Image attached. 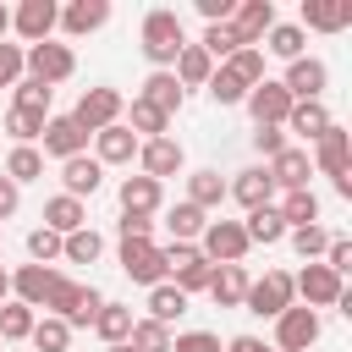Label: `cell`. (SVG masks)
Returning a JSON list of instances; mask_svg holds the SVG:
<instances>
[{
	"label": "cell",
	"instance_id": "1",
	"mask_svg": "<svg viewBox=\"0 0 352 352\" xmlns=\"http://www.w3.org/2000/svg\"><path fill=\"white\" fill-rule=\"evenodd\" d=\"M182 44H187V28H182V16H176L170 6H154V11H143L138 50H143V60H148L154 72H170V66H176V55H182Z\"/></svg>",
	"mask_w": 352,
	"mask_h": 352
},
{
	"label": "cell",
	"instance_id": "2",
	"mask_svg": "<svg viewBox=\"0 0 352 352\" xmlns=\"http://www.w3.org/2000/svg\"><path fill=\"white\" fill-rule=\"evenodd\" d=\"M72 72H77V55H72V44H55V38H44V44H28V50H22V77H33V82H44V88L66 82Z\"/></svg>",
	"mask_w": 352,
	"mask_h": 352
},
{
	"label": "cell",
	"instance_id": "3",
	"mask_svg": "<svg viewBox=\"0 0 352 352\" xmlns=\"http://www.w3.org/2000/svg\"><path fill=\"white\" fill-rule=\"evenodd\" d=\"M121 110H126L121 88H110V82H94V88H82V99L72 104V121H77V126L94 138V132L116 126V121H121Z\"/></svg>",
	"mask_w": 352,
	"mask_h": 352
},
{
	"label": "cell",
	"instance_id": "4",
	"mask_svg": "<svg viewBox=\"0 0 352 352\" xmlns=\"http://www.w3.org/2000/svg\"><path fill=\"white\" fill-rule=\"evenodd\" d=\"M292 302H297V292H292V275L286 270H264L258 280H248V297H242V308L258 314V319H280Z\"/></svg>",
	"mask_w": 352,
	"mask_h": 352
},
{
	"label": "cell",
	"instance_id": "5",
	"mask_svg": "<svg viewBox=\"0 0 352 352\" xmlns=\"http://www.w3.org/2000/svg\"><path fill=\"white\" fill-rule=\"evenodd\" d=\"M319 336H324V319L314 314V308H302V302H292L280 319H275V352H314L319 346Z\"/></svg>",
	"mask_w": 352,
	"mask_h": 352
},
{
	"label": "cell",
	"instance_id": "6",
	"mask_svg": "<svg viewBox=\"0 0 352 352\" xmlns=\"http://www.w3.org/2000/svg\"><path fill=\"white\" fill-rule=\"evenodd\" d=\"M308 160H314V170H319V176H330V182L352 176V132H346L341 121H330V126H324V138H319V143H308Z\"/></svg>",
	"mask_w": 352,
	"mask_h": 352
},
{
	"label": "cell",
	"instance_id": "7",
	"mask_svg": "<svg viewBox=\"0 0 352 352\" xmlns=\"http://www.w3.org/2000/svg\"><path fill=\"white\" fill-rule=\"evenodd\" d=\"M198 253H204L209 264H242V258H248V231H242V220H209L204 236H198Z\"/></svg>",
	"mask_w": 352,
	"mask_h": 352
},
{
	"label": "cell",
	"instance_id": "8",
	"mask_svg": "<svg viewBox=\"0 0 352 352\" xmlns=\"http://www.w3.org/2000/svg\"><path fill=\"white\" fill-rule=\"evenodd\" d=\"M292 292H297V302H302V308H314V314H319V308H336V302H341L346 280H341V275H330L324 264H302V270L292 275Z\"/></svg>",
	"mask_w": 352,
	"mask_h": 352
},
{
	"label": "cell",
	"instance_id": "9",
	"mask_svg": "<svg viewBox=\"0 0 352 352\" xmlns=\"http://www.w3.org/2000/svg\"><path fill=\"white\" fill-rule=\"evenodd\" d=\"M55 22H60V6L55 0H22V6H11V33L22 38V50L55 38Z\"/></svg>",
	"mask_w": 352,
	"mask_h": 352
},
{
	"label": "cell",
	"instance_id": "10",
	"mask_svg": "<svg viewBox=\"0 0 352 352\" xmlns=\"http://www.w3.org/2000/svg\"><path fill=\"white\" fill-rule=\"evenodd\" d=\"M248 116H253V126H286V116H292V94L280 88V77H264V82H253L248 88Z\"/></svg>",
	"mask_w": 352,
	"mask_h": 352
},
{
	"label": "cell",
	"instance_id": "11",
	"mask_svg": "<svg viewBox=\"0 0 352 352\" xmlns=\"http://www.w3.org/2000/svg\"><path fill=\"white\" fill-rule=\"evenodd\" d=\"M182 170H187V154H182V143H176L170 132L138 143V176H148V182L165 187V176H182Z\"/></svg>",
	"mask_w": 352,
	"mask_h": 352
},
{
	"label": "cell",
	"instance_id": "12",
	"mask_svg": "<svg viewBox=\"0 0 352 352\" xmlns=\"http://www.w3.org/2000/svg\"><path fill=\"white\" fill-rule=\"evenodd\" d=\"M280 88H286L292 99H324V88H330V66H324L319 55H297V60H286Z\"/></svg>",
	"mask_w": 352,
	"mask_h": 352
},
{
	"label": "cell",
	"instance_id": "13",
	"mask_svg": "<svg viewBox=\"0 0 352 352\" xmlns=\"http://www.w3.org/2000/svg\"><path fill=\"white\" fill-rule=\"evenodd\" d=\"M121 275L132 286H160L170 280L165 275V258H160V242H121Z\"/></svg>",
	"mask_w": 352,
	"mask_h": 352
},
{
	"label": "cell",
	"instance_id": "14",
	"mask_svg": "<svg viewBox=\"0 0 352 352\" xmlns=\"http://www.w3.org/2000/svg\"><path fill=\"white\" fill-rule=\"evenodd\" d=\"M226 198H236L242 214H253V209H270V204H275V182H270L264 165H248V170H236V176L226 182Z\"/></svg>",
	"mask_w": 352,
	"mask_h": 352
},
{
	"label": "cell",
	"instance_id": "15",
	"mask_svg": "<svg viewBox=\"0 0 352 352\" xmlns=\"http://www.w3.org/2000/svg\"><path fill=\"white\" fill-rule=\"evenodd\" d=\"M280 16H275V0H236V11H231V33L242 38V44H264V33L275 28Z\"/></svg>",
	"mask_w": 352,
	"mask_h": 352
},
{
	"label": "cell",
	"instance_id": "16",
	"mask_svg": "<svg viewBox=\"0 0 352 352\" xmlns=\"http://www.w3.org/2000/svg\"><path fill=\"white\" fill-rule=\"evenodd\" d=\"M38 143H44L38 154H50V160H77V154H88V132H82L72 116H50Z\"/></svg>",
	"mask_w": 352,
	"mask_h": 352
},
{
	"label": "cell",
	"instance_id": "17",
	"mask_svg": "<svg viewBox=\"0 0 352 352\" xmlns=\"http://www.w3.org/2000/svg\"><path fill=\"white\" fill-rule=\"evenodd\" d=\"M270 182H275V192H297V187H308V176H314V160H308V148L302 143H286L270 165Z\"/></svg>",
	"mask_w": 352,
	"mask_h": 352
},
{
	"label": "cell",
	"instance_id": "18",
	"mask_svg": "<svg viewBox=\"0 0 352 352\" xmlns=\"http://www.w3.org/2000/svg\"><path fill=\"white\" fill-rule=\"evenodd\" d=\"M104 187V165L94 160V154H77V160H60V192L66 198H77V204H88L94 192Z\"/></svg>",
	"mask_w": 352,
	"mask_h": 352
},
{
	"label": "cell",
	"instance_id": "19",
	"mask_svg": "<svg viewBox=\"0 0 352 352\" xmlns=\"http://www.w3.org/2000/svg\"><path fill=\"white\" fill-rule=\"evenodd\" d=\"M352 22V0H302L297 28L302 33H346Z\"/></svg>",
	"mask_w": 352,
	"mask_h": 352
},
{
	"label": "cell",
	"instance_id": "20",
	"mask_svg": "<svg viewBox=\"0 0 352 352\" xmlns=\"http://www.w3.org/2000/svg\"><path fill=\"white\" fill-rule=\"evenodd\" d=\"M116 204H121V214H148V220H154V214L165 209V187L148 182V176H121Z\"/></svg>",
	"mask_w": 352,
	"mask_h": 352
},
{
	"label": "cell",
	"instance_id": "21",
	"mask_svg": "<svg viewBox=\"0 0 352 352\" xmlns=\"http://www.w3.org/2000/svg\"><path fill=\"white\" fill-rule=\"evenodd\" d=\"M110 22V0H72V6H60V33L66 38H88V33H99Z\"/></svg>",
	"mask_w": 352,
	"mask_h": 352
},
{
	"label": "cell",
	"instance_id": "22",
	"mask_svg": "<svg viewBox=\"0 0 352 352\" xmlns=\"http://www.w3.org/2000/svg\"><path fill=\"white\" fill-rule=\"evenodd\" d=\"M55 264H22V270H11V297L16 302H28L33 314L44 308V297H50V286H55Z\"/></svg>",
	"mask_w": 352,
	"mask_h": 352
},
{
	"label": "cell",
	"instance_id": "23",
	"mask_svg": "<svg viewBox=\"0 0 352 352\" xmlns=\"http://www.w3.org/2000/svg\"><path fill=\"white\" fill-rule=\"evenodd\" d=\"M330 121H336V116H330V104H324V99H297L280 132H292V138H302V143H319Z\"/></svg>",
	"mask_w": 352,
	"mask_h": 352
},
{
	"label": "cell",
	"instance_id": "24",
	"mask_svg": "<svg viewBox=\"0 0 352 352\" xmlns=\"http://www.w3.org/2000/svg\"><path fill=\"white\" fill-rule=\"evenodd\" d=\"M94 160L110 170V165H132L138 160V138L116 121V126H104V132H94Z\"/></svg>",
	"mask_w": 352,
	"mask_h": 352
},
{
	"label": "cell",
	"instance_id": "25",
	"mask_svg": "<svg viewBox=\"0 0 352 352\" xmlns=\"http://www.w3.org/2000/svg\"><path fill=\"white\" fill-rule=\"evenodd\" d=\"M44 231H55V236H72V231H82L88 226V204H77V198H66V192H55V198H44Z\"/></svg>",
	"mask_w": 352,
	"mask_h": 352
},
{
	"label": "cell",
	"instance_id": "26",
	"mask_svg": "<svg viewBox=\"0 0 352 352\" xmlns=\"http://www.w3.org/2000/svg\"><path fill=\"white\" fill-rule=\"evenodd\" d=\"M248 264H214V275H209V297H214V308H242V297H248Z\"/></svg>",
	"mask_w": 352,
	"mask_h": 352
},
{
	"label": "cell",
	"instance_id": "27",
	"mask_svg": "<svg viewBox=\"0 0 352 352\" xmlns=\"http://www.w3.org/2000/svg\"><path fill=\"white\" fill-rule=\"evenodd\" d=\"M138 99H143V104H154V110L170 121V116L182 110V99H187V94H182V82H176L170 72H148V77H143V88H138Z\"/></svg>",
	"mask_w": 352,
	"mask_h": 352
},
{
	"label": "cell",
	"instance_id": "28",
	"mask_svg": "<svg viewBox=\"0 0 352 352\" xmlns=\"http://www.w3.org/2000/svg\"><path fill=\"white\" fill-rule=\"evenodd\" d=\"M275 214L286 220V231H297V226H319V192H314V187L275 192Z\"/></svg>",
	"mask_w": 352,
	"mask_h": 352
},
{
	"label": "cell",
	"instance_id": "29",
	"mask_svg": "<svg viewBox=\"0 0 352 352\" xmlns=\"http://www.w3.org/2000/svg\"><path fill=\"white\" fill-rule=\"evenodd\" d=\"M187 204L192 209H204V214H214L220 204H226V176L220 170H187Z\"/></svg>",
	"mask_w": 352,
	"mask_h": 352
},
{
	"label": "cell",
	"instance_id": "30",
	"mask_svg": "<svg viewBox=\"0 0 352 352\" xmlns=\"http://www.w3.org/2000/svg\"><path fill=\"white\" fill-rule=\"evenodd\" d=\"M187 302H192V297H182L170 280H160V286H148V302H143L148 314H143V319H154V324H165V330H170V324L187 314Z\"/></svg>",
	"mask_w": 352,
	"mask_h": 352
},
{
	"label": "cell",
	"instance_id": "31",
	"mask_svg": "<svg viewBox=\"0 0 352 352\" xmlns=\"http://www.w3.org/2000/svg\"><path fill=\"white\" fill-rule=\"evenodd\" d=\"M132 319H138V314H132L126 302H110V297H104V308L94 314V324H88V330H94L104 346H116V341H126V336H132Z\"/></svg>",
	"mask_w": 352,
	"mask_h": 352
},
{
	"label": "cell",
	"instance_id": "32",
	"mask_svg": "<svg viewBox=\"0 0 352 352\" xmlns=\"http://www.w3.org/2000/svg\"><path fill=\"white\" fill-rule=\"evenodd\" d=\"M264 55H275V60H297V55H308V33L297 28V22H275L270 33H264V44H258Z\"/></svg>",
	"mask_w": 352,
	"mask_h": 352
},
{
	"label": "cell",
	"instance_id": "33",
	"mask_svg": "<svg viewBox=\"0 0 352 352\" xmlns=\"http://www.w3.org/2000/svg\"><path fill=\"white\" fill-rule=\"evenodd\" d=\"M121 126H126V132H132L138 143H148V138H165V126H170V121H165V116H160L154 104H143V99L132 94V104L121 110Z\"/></svg>",
	"mask_w": 352,
	"mask_h": 352
},
{
	"label": "cell",
	"instance_id": "34",
	"mask_svg": "<svg viewBox=\"0 0 352 352\" xmlns=\"http://www.w3.org/2000/svg\"><path fill=\"white\" fill-rule=\"evenodd\" d=\"M204 226H209V214H204V209H192L187 198H176V204L165 209V231H170V242H198V236H204Z\"/></svg>",
	"mask_w": 352,
	"mask_h": 352
},
{
	"label": "cell",
	"instance_id": "35",
	"mask_svg": "<svg viewBox=\"0 0 352 352\" xmlns=\"http://www.w3.org/2000/svg\"><path fill=\"white\" fill-rule=\"evenodd\" d=\"M209 72H214V60H209L198 44H182L176 66H170V77L182 82V94H187V88H204V82H209Z\"/></svg>",
	"mask_w": 352,
	"mask_h": 352
},
{
	"label": "cell",
	"instance_id": "36",
	"mask_svg": "<svg viewBox=\"0 0 352 352\" xmlns=\"http://www.w3.org/2000/svg\"><path fill=\"white\" fill-rule=\"evenodd\" d=\"M242 231H248V248H275V242H286V220L275 214V204H270V209H253V214L242 220Z\"/></svg>",
	"mask_w": 352,
	"mask_h": 352
},
{
	"label": "cell",
	"instance_id": "37",
	"mask_svg": "<svg viewBox=\"0 0 352 352\" xmlns=\"http://www.w3.org/2000/svg\"><path fill=\"white\" fill-rule=\"evenodd\" d=\"M28 346H33V352H66V346H72V324H66V319H55V314H38V319H33Z\"/></svg>",
	"mask_w": 352,
	"mask_h": 352
},
{
	"label": "cell",
	"instance_id": "38",
	"mask_svg": "<svg viewBox=\"0 0 352 352\" xmlns=\"http://www.w3.org/2000/svg\"><path fill=\"white\" fill-rule=\"evenodd\" d=\"M198 50H204L214 66H226V60H231L236 50H248V44L231 33V22H209V28H204V38H198Z\"/></svg>",
	"mask_w": 352,
	"mask_h": 352
},
{
	"label": "cell",
	"instance_id": "39",
	"mask_svg": "<svg viewBox=\"0 0 352 352\" xmlns=\"http://www.w3.org/2000/svg\"><path fill=\"white\" fill-rule=\"evenodd\" d=\"M0 176H11L16 187H28V182H44V154H38V148H16V143H11V154H6Z\"/></svg>",
	"mask_w": 352,
	"mask_h": 352
},
{
	"label": "cell",
	"instance_id": "40",
	"mask_svg": "<svg viewBox=\"0 0 352 352\" xmlns=\"http://www.w3.org/2000/svg\"><path fill=\"white\" fill-rule=\"evenodd\" d=\"M99 253H104V236H99L94 226L60 236V258H66V264H99Z\"/></svg>",
	"mask_w": 352,
	"mask_h": 352
},
{
	"label": "cell",
	"instance_id": "41",
	"mask_svg": "<svg viewBox=\"0 0 352 352\" xmlns=\"http://www.w3.org/2000/svg\"><path fill=\"white\" fill-rule=\"evenodd\" d=\"M33 319H38V314H33L28 302L6 297V302H0V346H6V341H28V336H33Z\"/></svg>",
	"mask_w": 352,
	"mask_h": 352
},
{
	"label": "cell",
	"instance_id": "42",
	"mask_svg": "<svg viewBox=\"0 0 352 352\" xmlns=\"http://www.w3.org/2000/svg\"><path fill=\"white\" fill-rule=\"evenodd\" d=\"M44 121L50 116H33V110H6V132H11V143L16 148H38V138H44Z\"/></svg>",
	"mask_w": 352,
	"mask_h": 352
},
{
	"label": "cell",
	"instance_id": "43",
	"mask_svg": "<svg viewBox=\"0 0 352 352\" xmlns=\"http://www.w3.org/2000/svg\"><path fill=\"white\" fill-rule=\"evenodd\" d=\"M204 94H209L220 110H231V104H242V99H248V82H242V77H231L226 66H214V72H209V82H204Z\"/></svg>",
	"mask_w": 352,
	"mask_h": 352
},
{
	"label": "cell",
	"instance_id": "44",
	"mask_svg": "<svg viewBox=\"0 0 352 352\" xmlns=\"http://www.w3.org/2000/svg\"><path fill=\"white\" fill-rule=\"evenodd\" d=\"M286 242L297 248V258H302V264H319V258H324V248H330V231H324V226H297V231H286Z\"/></svg>",
	"mask_w": 352,
	"mask_h": 352
},
{
	"label": "cell",
	"instance_id": "45",
	"mask_svg": "<svg viewBox=\"0 0 352 352\" xmlns=\"http://www.w3.org/2000/svg\"><path fill=\"white\" fill-rule=\"evenodd\" d=\"M77 297H82V280H72V275H55V286H50V297H44V314H55V319H72V314H77Z\"/></svg>",
	"mask_w": 352,
	"mask_h": 352
},
{
	"label": "cell",
	"instance_id": "46",
	"mask_svg": "<svg viewBox=\"0 0 352 352\" xmlns=\"http://www.w3.org/2000/svg\"><path fill=\"white\" fill-rule=\"evenodd\" d=\"M50 99H55V88H44V82H33V77H22V82L11 88V110H33V116H50Z\"/></svg>",
	"mask_w": 352,
	"mask_h": 352
},
{
	"label": "cell",
	"instance_id": "47",
	"mask_svg": "<svg viewBox=\"0 0 352 352\" xmlns=\"http://www.w3.org/2000/svg\"><path fill=\"white\" fill-rule=\"evenodd\" d=\"M132 352H170V330L154 324V319H132V336H126Z\"/></svg>",
	"mask_w": 352,
	"mask_h": 352
},
{
	"label": "cell",
	"instance_id": "48",
	"mask_svg": "<svg viewBox=\"0 0 352 352\" xmlns=\"http://www.w3.org/2000/svg\"><path fill=\"white\" fill-rule=\"evenodd\" d=\"M226 72H231V77H242L248 88H253V82H264V50H253V44H248V50H236V55L226 60Z\"/></svg>",
	"mask_w": 352,
	"mask_h": 352
},
{
	"label": "cell",
	"instance_id": "49",
	"mask_svg": "<svg viewBox=\"0 0 352 352\" xmlns=\"http://www.w3.org/2000/svg\"><path fill=\"white\" fill-rule=\"evenodd\" d=\"M28 264H60V236L44 231V226H33L28 231Z\"/></svg>",
	"mask_w": 352,
	"mask_h": 352
},
{
	"label": "cell",
	"instance_id": "50",
	"mask_svg": "<svg viewBox=\"0 0 352 352\" xmlns=\"http://www.w3.org/2000/svg\"><path fill=\"white\" fill-rule=\"evenodd\" d=\"M209 275H214V264H209V258H192L187 270L170 275V286H176L182 297H192V292H209Z\"/></svg>",
	"mask_w": 352,
	"mask_h": 352
},
{
	"label": "cell",
	"instance_id": "51",
	"mask_svg": "<svg viewBox=\"0 0 352 352\" xmlns=\"http://www.w3.org/2000/svg\"><path fill=\"white\" fill-rule=\"evenodd\" d=\"M170 352H220V336L214 330H176Z\"/></svg>",
	"mask_w": 352,
	"mask_h": 352
},
{
	"label": "cell",
	"instance_id": "52",
	"mask_svg": "<svg viewBox=\"0 0 352 352\" xmlns=\"http://www.w3.org/2000/svg\"><path fill=\"white\" fill-rule=\"evenodd\" d=\"M319 264H324L330 275H341V280H346V270H352V242L330 231V248H324V258H319Z\"/></svg>",
	"mask_w": 352,
	"mask_h": 352
},
{
	"label": "cell",
	"instance_id": "53",
	"mask_svg": "<svg viewBox=\"0 0 352 352\" xmlns=\"http://www.w3.org/2000/svg\"><path fill=\"white\" fill-rule=\"evenodd\" d=\"M99 308H104V292H99V286H82V297H77V314H72L66 324H72V330H88Z\"/></svg>",
	"mask_w": 352,
	"mask_h": 352
},
{
	"label": "cell",
	"instance_id": "54",
	"mask_svg": "<svg viewBox=\"0 0 352 352\" xmlns=\"http://www.w3.org/2000/svg\"><path fill=\"white\" fill-rule=\"evenodd\" d=\"M286 143H292V138H286L280 126H253V154H264V165H270V160H275Z\"/></svg>",
	"mask_w": 352,
	"mask_h": 352
},
{
	"label": "cell",
	"instance_id": "55",
	"mask_svg": "<svg viewBox=\"0 0 352 352\" xmlns=\"http://www.w3.org/2000/svg\"><path fill=\"white\" fill-rule=\"evenodd\" d=\"M116 236L121 242H154V220L148 214H121L116 220Z\"/></svg>",
	"mask_w": 352,
	"mask_h": 352
},
{
	"label": "cell",
	"instance_id": "56",
	"mask_svg": "<svg viewBox=\"0 0 352 352\" xmlns=\"http://www.w3.org/2000/svg\"><path fill=\"white\" fill-rule=\"evenodd\" d=\"M16 82H22V44L0 38V88H16Z\"/></svg>",
	"mask_w": 352,
	"mask_h": 352
},
{
	"label": "cell",
	"instance_id": "57",
	"mask_svg": "<svg viewBox=\"0 0 352 352\" xmlns=\"http://www.w3.org/2000/svg\"><path fill=\"white\" fill-rule=\"evenodd\" d=\"M192 6H198L204 28H209V22H231V11H236V0H192Z\"/></svg>",
	"mask_w": 352,
	"mask_h": 352
},
{
	"label": "cell",
	"instance_id": "58",
	"mask_svg": "<svg viewBox=\"0 0 352 352\" xmlns=\"http://www.w3.org/2000/svg\"><path fill=\"white\" fill-rule=\"evenodd\" d=\"M16 209H22V187H16L11 176H0V226H6Z\"/></svg>",
	"mask_w": 352,
	"mask_h": 352
},
{
	"label": "cell",
	"instance_id": "59",
	"mask_svg": "<svg viewBox=\"0 0 352 352\" xmlns=\"http://www.w3.org/2000/svg\"><path fill=\"white\" fill-rule=\"evenodd\" d=\"M220 352H275V346H270L264 336H231V341H226Z\"/></svg>",
	"mask_w": 352,
	"mask_h": 352
},
{
	"label": "cell",
	"instance_id": "60",
	"mask_svg": "<svg viewBox=\"0 0 352 352\" xmlns=\"http://www.w3.org/2000/svg\"><path fill=\"white\" fill-rule=\"evenodd\" d=\"M11 33V6H0V38Z\"/></svg>",
	"mask_w": 352,
	"mask_h": 352
},
{
	"label": "cell",
	"instance_id": "61",
	"mask_svg": "<svg viewBox=\"0 0 352 352\" xmlns=\"http://www.w3.org/2000/svg\"><path fill=\"white\" fill-rule=\"evenodd\" d=\"M11 297V270H0V302Z\"/></svg>",
	"mask_w": 352,
	"mask_h": 352
},
{
	"label": "cell",
	"instance_id": "62",
	"mask_svg": "<svg viewBox=\"0 0 352 352\" xmlns=\"http://www.w3.org/2000/svg\"><path fill=\"white\" fill-rule=\"evenodd\" d=\"M104 352H132V346H126V341H116V346H104Z\"/></svg>",
	"mask_w": 352,
	"mask_h": 352
},
{
	"label": "cell",
	"instance_id": "63",
	"mask_svg": "<svg viewBox=\"0 0 352 352\" xmlns=\"http://www.w3.org/2000/svg\"><path fill=\"white\" fill-rule=\"evenodd\" d=\"M0 352H6V346H0Z\"/></svg>",
	"mask_w": 352,
	"mask_h": 352
}]
</instances>
